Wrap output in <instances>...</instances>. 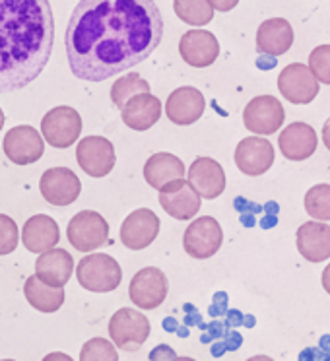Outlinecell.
Wrapping results in <instances>:
<instances>
[{
	"label": "cell",
	"instance_id": "23",
	"mask_svg": "<svg viewBox=\"0 0 330 361\" xmlns=\"http://www.w3.org/2000/svg\"><path fill=\"white\" fill-rule=\"evenodd\" d=\"M74 272V259L64 249H51L41 252L35 260V276L41 282L49 283L53 288H64Z\"/></svg>",
	"mask_w": 330,
	"mask_h": 361
},
{
	"label": "cell",
	"instance_id": "3",
	"mask_svg": "<svg viewBox=\"0 0 330 361\" xmlns=\"http://www.w3.org/2000/svg\"><path fill=\"white\" fill-rule=\"evenodd\" d=\"M76 278L84 290L94 291V293H107L121 286L123 270L113 257L103 255V252H94L80 260L76 267Z\"/></svg>",
	"mask_w": 330,
	"mask_h": 361
},
{
	"label": "cell",
	"instance_id": "12",
	"mask_svg": "<svg viewBox=\"0 0 330 361\" xmlns=\"http://www.w3.org/2000/svg\"><path fill=\"white\" fill-rule=\"evenodd\" d=\"M76 159L82 171L87 173L90 177L99 179L113 171L117 156L111 140L103 136H86L78 142Z\"/></svg>",
	"mask_w": 330,
	"mask_h": 361
},
{
	"label": "cell",
	"instance_id": "36",
	"mask_svg": "<svg viewBox=\"0 0 330 361\" xmlns=\"http://www.w3.org/2000/svg\"><path fill=\"white\" fill-rule=\"evenodd\" d=\"M210 4H212L214 10H218V12H229V10H233L239 4V0H208Z\"/></svg>",
	"mask_w": 330,
	"mask_h": 361
},
{
	"label": "cell",
	"instance_id": "30",
	"mask_svg": "<svg viewBox=\"0 0 330 361\" xmlns=\"http://www.w3.org/2000/svg\"><path fill=\"white\" fill-rule=\"evenodd\" d=\"M305 212L317 221H330V185H314L307 190Z\"/></svg>",
	"mask_w": 330,
	"mask_h": 361
},
{
	"label": "cell",
	"instance_id": "27",
	"mask_svg": "<svg viewBox=\"0 0 330 361\" xmlns=\"http://www.w3.org/2000/svg\"><path fill=\"white\" fill-rule=\"evenodd\" d=\"M24 295L28 303L41 313H55L64 303L63 288H53L49 283L41 282L35 274L25 280Z\"/></svg>",
	"mask_w": 330,
	"mask_h": 361
},
{
	"label": "cell",
	"instance_id": "34",
	"mask_svg": "<svg viewBox=\"0 0 330 361\" xmlns=\"http://www.w3.org/2000/svg\"><path fill=\"white\" fill-rule=\"evenodd\" d=\"M177 360V353L171 345L159 344L156 345L152 352H149V361H175Z\"/></svg>",
	"mask_w": 330,
	"mask_h": 361
},
{
	"label": "cell",
	"instance_id": "22",
	"mask_svg": "<svg viewBox=\"0 0 330 361\" xmlns=\"http://www.w3.org/2000/svg\"><path fill=\"white\" fill-rule=\"evenodd\" d=\"M59 241H61L59 224L45 214L32 216L22 228V243L28 251L35 255L55 249Z\"/></svg>",
	"mask_w": 330,
	"mask_h": 361
},
{
	"label": "cell",
	"instance_id": "28",
	"mask_svg": "<svg viewBox=\"0 0 330 361\" xmlns=\"http://www.w3.org/2000/svg\"><path fill=\"white\" fill-rule=\"evenodd\" d=\"M177 18L189 25H206L214 20V8L208 0H173Z\"/></svg>",
	"mask_w": 330,
	"mask_h": 361
},
{
	"label": "cell",
	"instance_id": "21",
	"mask_svg": "<svg viewBox=\"0 0 330 361\" xmlns=\"http://www.w3.org/2000/svg\"><path fill=\"white\" fill-rule=\"evenodd\" d=\"M295 245L301 257L309 262H322L330 259V226L324 221H305L298 229Z\"/></svg>",
	"mask_w": 330,
	"mask_h": 361
},
{
	"label": "cell",
	"instance_id": "7",
	"mask_svg": "<svg viewBox=\"0 0 330 361\" xmlns=\"http://www.w3.org/2000/svg\"><path fill=\"white\" fill-rule=\"evenodd\" d=\"M41 134L53 148H71L82 134V117L68 105L55 107L41 121Z\"/></svg>",
	"mask_w": 330,
	"mask_h": 361
},
{
	"label": "cell",
	"instance_id": "33",
	"mask_svg": "<svg viewBox=\"0 0 330 361\" xmlns=\"http://www.w3.org/2000/svg\"><path fill=\"white\" fill-rule=\"evenodd\" d=\"M20 233L16 221L6 214H0V255H10L16 251Z\"/></svg>",
	"mask_w": 330,
	"mask_h": 361
},
{
	"label": "cell",
	"instance_id": "10",
	"mask_svg": "<svg viewBox=\"0 0 330 361\" xmlns=\"http://www.w3.org/2000/svg\"><path fill=\"white\" fill-rule=\"evenodd\" d=\"M2 149L12 164L32 165L45 154V138L30 125L14 126L4 136Z\"/></svg>",
	"mask_w": 330,
	"mask_h": 361
},
{
	"label": "cell",
	"instance_id": "38",
	"mask_svg": "<svg viewBox=\"0 0 330 361\" xmlns=\"http://www.w3.org/2000/svg\"><path fill=\"white\" fill-rule=\"evenodd\" d=\"M257 64H259V68H267V71H270V68H274L276 66V56L272 55H267V59L264 56H259V61H257Z\"/></svg>",
	"mask_w": 330,
	"mask_h": 361
},
{
	"label": "cell",
	"instance_id": "16",
	"mask_svg": "<svg viewBox=\"0 0 330 361\" xmlns=\"http://www.w3.org/2000/svg\"><path fill=\"white\" fill-rule=\"evenodd\" d=\"M159 235V218L149 208H138L125 218L121 226V241L130 251H142Z\"/></svg>",
	"mask_w": 330,
	"mask_h": 361
},
{
	"label": "cell",
	"instance_id": "25",
	"mask_svg": "<svg viewBox=\"0 0 330 361\" xmlns=\"http://www.w3.org/2000/svg\"><path fill=\"white\" fill-rule=\"evenodd\" d=\"M123 113V123L133 130H148L161 118V102L156 95L138 94L134 95L130 102L121 109Z\"/></svg>",
	"mask_w": 330,
	"mask_h": 361
},
{
	"label": "cell",
	"instance_id": "41",
	"mask_svg": "<svg viewBox=\"0 0 330 361\" xmlns=\"http://www.w3.org/2000/svg\"><path fill=\"white\" fill-rule=\"evenodd\" d=\"M322 288H324V291L330 295V262L329 267L322 270Z\"/></svg>",
	"mask_w": 330,
	"mask_h": 361
},
{
	"label": "cell",
	"instance_id": "13",
	"mask_svg": "<svg viewBox=\"0 0 330 361\" xmlns=\"http://www.w3.org/2000/svg\"><path fill=\"white\" fill-rule=\"evenodd\" d=\"M41 197L53 206H71L82 192L78 175L68 167H51L41 175Z\"/></svg>",
	"mask_w": 330,
	"mask_h": 361
},
{
	"label": "cell",
	"instance_id": "24",
	"mask_svg": "<svg viewBox=\"0 0 330 361\" xmlns=\"http://www.w3.org/2000/svg\"><path fill=\"white\" fill-rule=\"evenodd\" d=\"M293 45V27L283 18H270L259 25L257 49L262 55L280 56Z\"/></svg>",
	"mask_w": 330,
	"mask_h": 361
},
{
	"label": "cell",
	"instance_id": "17",
	"mask_svg": "<svg viewBox=\"0 0 330 361\" xmlns=\"http://www.w3.org/2000/svg\"><path fill=\"white\" fill-rule=\"evenodd\" d=\"M179 55L192 68L212 66L220 56V41L206 30H190L179 41Z\"/></svg>",
	"mask_w": 330,
	"mask_h": 361
},
{
	"label": "cell",
	"instance_id": "20",
	"mask_svg": "<svg viewBox=\"0 0 330 361\" xmlns=\"http://www.w3.org/2000/svg\"><path fill=\"white\" fill-rule=\"evenodd\" d=\"M189 183L200 197L214 200L226 190V171L212 157H197L189 167Z\"/></svg>",
	"mask_w": 330,
	"mask_h": 361
},
{
	"label": "cell",
	"instance_id": "48",
	"mask_svg": "<svg viewBox=\"0 0 330 361\" xmlns=\"http://www.w3.org/2000/svg\"><path fill=\"white\" fill-rule=\"evenodd\" d=\"M2 126H4V113L0 109V130H2Z\"/></svg>",
	"mask_w": 330,
	"mask_h": 361
},
{
	"label": "cell",
	"instance_id": "43",
	"mask_svg": "<svg viewBox=\"0 0 330 361\" xmlns=\"http://www.w3.org/2000/svg\"><path fill=\"white\" fill-rule=\"evenodd\" d=\"M241 224L245 228H252L255 226V216L252 214H241Z\"/></svg>",
	"mask_w": 330,
	"mask_h": 361
},
{
	"label": "cell",
	"instance_id": "50",
	"mask_svg": "<svg viewBox=\"0 0 330 361\" xmlns=\"http://www.w3.org/2000/svg\"><path fill=\"white\" fill-rule=\"evenodd\" d=\"M2 361H14V360H2Z\"/></svg>",
	"mask_w": 330,
	"mask_h": 361
},
{
	"label": "cell",
	"instance_id": "29",
	"mask_svg": "<svg viewBox=\"0 0 330 361\" xmlns=\"http://www.w3.org/2000/svg\"><path fill=\"white\" fill-rule=\"evenodd\" d=\"M149 84L146 80L142 78L140 74L136 72H130V74H125L113 84L111 87V102L117 109H123L126 103L133 99L134 95L138 94H148Z\"/></svg>",
	"mask_w": 330,
	"mask_h": 361
},
{
	"label": "cell",
	"instance_id": "35",
	"mask_svg": "<svg viewBox=\"0 0 330 361\" xmlns=\"http://www.w3.org/2000/svg\"><path fill=\"white\" fill-rule=\"evenodd\" d=\"M233 206H236L237 212H241V214H252L251 210H255V212H259V210H260L259 204H252V202H249L247 198H241V197L236 198Z\"/></svg>",
	"mask_w": 330,
	"mask_h": 361
},
{
	"label": "cell",
	"instance_id": "6",
	"mask_svg": "<svg viewBox=\"0 0 330 361\" xmlns=\"http://www.w3.org/2000/svg\"><path fill=\"white\" fill-rule=\"evenodd\" d=\"M221 243H224V231L218 220L212 216H202L190 221L189 228L183 233V249L190 259H212L220 251Z\"/></svg>",
	"mask_w": 330,
	"mask_h": 361
},
{
	"label": "cell",
	"instance_id": "2",
	"mask_svg": "<svg viewBox=\"0 0 330 361\" xmlns=\"http://www.w3.org/2000/svg\"><path fill=\"white\" fill-rule=\"evenodd\" d=\"M55 45L49 0H0V94L30 86Z\"/></svg>",
	"mask_w": 330,
	"mask_h": 361
},
{
	"label": "cell",
	"instance_id": "39",
	"mask_svg": "<svg viewBox=\"0 0 330 361\" xmlns=\"http://www.w3.org/2000/svg\"><path fill=\"white\" fill-rule=\"evenodd\" d=\"M41 361H74V360H72L71 355H66V353L63 352H53V353H49V355H45Z\"/></svg>",
	"mask_w": 330,
	"mask_h": 361
},
{
	"label": "cell",
	"instance_id": "42",
	"mask_svg": "<svg viewBox=\"0 0 330 361\" xmlns=\"http://www.w3.org/2000/svg\"><path fill=\"white\" fill-rule=\"evenodd\" d=\"M322 142H324L326 149H330V118L322 126Z\"/></svg>",
	"mask_w": 330,
	"mask_h": 361
},
{
	"label": "cell",
	"instance_id": "46",
	"mask_svg": "<svg viewBox=\"0 0 330 361\" xmlns=\"http://www.w3.org/2000/svg\"><path fill=\"white\" fill-rule=\"evenodd\" d=\"M319 361H330V352H322L319 348Z\"/></svg>",
	"mask_w": 330,
	"mask_h": 361
},
{
	"label": "cell",
	"instance_id": "45",
	"mask_svg": "<svg viewBox=\"0 0 330 361\" xmlns=\"http://www.w3.org/2000/svg\"><path fill=\"white\" fill-rule=\"evenodd\" d=\"M264 210H268V214H278V204H276V202H268V204L264 206Z\"/></svg>",
	"mask_w": 330,
	"mask_h": 361
},
{
	"label": "cell",
	"instance_id": "37",
	"mask_svg": "<svg viewBox=\"0 0 330 361\" xmlns=\"http://www.w3.org/2000/svg\"><path fill=\"white\" fill-rule=\"evenodd\" d=\"M299 361H319V348H307L299 355Z\"/></svg>",
	"mask_w": 330,
	"mask_h": 361
},
{
	"label": "cell",
	"instance_id": "40",
	"mask_svg": "<svg viewBox=\"0 0 330 361\" xmlns=\"http://www.w3.org/2000/svg\"><path fill=\"white\" fill-rule=\"evenodd\" d=\"M276 224H278V216H276V214H270V216L262 218V221H260V226L264 229H272Z\"/></svg>",
	"mask_w": 330,
	"mask_h": 361
},
{
	"label": "cell",
	"instance_id": "18",
	"mask_svg": "<svg viewBox=\"0 0 330 361\" xmlns=\"http://www.w3.org/2000/svg\"><path fill=\"white\" fill-rule=\"evenodd\" d=\"M206 99L200 90L192 86L177 87L173 94L167 97L165 115L173 125L187 126L197 123L204 115Z\"/></svg>",
	"mask_w": 330,
	"mask_h": 361
},
{
	"label": "cell",
	"instance_id": "8",
	"mask_svg": "<svg viewBox=\"0 0 330 361\" xmlns=\"http://www.w3.org/2000/svg\"><path fill=\"white\" fill-rule=\"evenodd\" d=\"M286 121V111L282 102L274 95H259L247 103L243 111L245 128L251 134L270 136L282 128Z\"/></svg>",
	"mask_w": 330,
	"mask_h": 361
},
{
	"label": "cell",
	"instance_id": "44",
	"mask_svg": "<svg viewBox=\"0 0 330 361\" xmlns=\"http://www.w3.org/2000/svg\"><path fill=\"white\" fill-rule=\"evenodd\" d=\"M319 348H321L322 352H330V336H322Z\"/></svg>",
	"mask_w": 330,
	"mask_h": 361
},
{
	"label": "cell",
	"instance_id": "4",
	"mask_svg": "<svg viewBox=\"0 0 330 361\" xmlns=\"http://www.w3.org/2000/svg\"><path fill=\"white\" fill-rule=\"evenodd\" d=\"M109 336L118 350L136 352L149 336V321L146 314L136 309L123 307L111 317Z\"/></svg>",
	"mask_w": 330,
	"mask_h": 361
},
{
	"label": "cell",
	"instance_id": "49",
	"mask_svg": "<svg viewBox=\"0 0 330 361\" xmlns=\"http://www.w3.org/2000/svg\"><path fill=\"white\" fill-rule=\"evenodd\" d=\"M175 361H197V360H192V357H177Z\"/></svg>",
	"mask_w": 330,
	"mask_h": 361
},
{
	"label": "cell",
	"instance_id": "31",
	"mask_svg": "<svg viewBox=\"0 0 330 361\" xmlns=\"http://www.w3.org/2000/svg\"><path fill=\"white\" fill-rule=\"evenodd\" d=\"M80 361H118L117 348L105 338H92L82 345Z\"/></svg>",
	"mask_w": 330,
	"mask_h": 361
},
{
	"label": "cell",
	"instance_id": "14",
	"mask_svg": "<svg viewBox=\"0 0 330 361\" xmlns=\"http://www.w3.org/2000/svg\"><path fill=\"white\" fill-rule=\"evenodd\" d=\"M159 204L171 218L179 221L192 220L200 212L202 197L192 189L189 180L177 179L159 190Z\"/></svg>",
	"mask_w": 330,
	"mask_h": 361
},
{
	"label": "cell",
	"instance_id": "11",
	"mask_svg": "<svg viewBox=\"0 0 330 361\" xmlns=\"http://www.w3.org/2000/svg\"><path fill=\"white\" fill-rule=\"evenodd\" d=\"M169 283L165 274L156 267H146L138 270L130 280L128 295L134 305L144 311H152L161 305L167 298Z\"/></svg>",
	"mask_w": 330,
	"mask_h": 361
},
{
	"label": "cell",
	"instance_id": "47",
	"mask_svg": "<svg viewBox=\"0 0 330 361\" xmlns=\"http://www.w3.org/2000/svg\"><path fill=\"white\" fill-rule=\"evenodd\" d=\"M247 361H274L272 357H268V355H255V357H251V360Z\"/></svg>",
	"mask_w": 330,
	"mask_h": 361
},
{
	"label": "cell",
	"instance_id": "15",
	"mask_svg": "<svg viewBox=\"0 0 330 361\" xmlns=\"http://www.w3.org/2000/svg\"><path fill=\"white\" fill-rule=\"evenodd\" d=\"M237 169L249 177H260L274 165V146L264 136H249L237 144Z\"/></svg>",
	"mask_w": 330,
	"mask_h": 361
},
{
	"label": "cell",
	"instance_id": "32",
	"mask_svg": "<svg viewBox=\"0 0 330 361\" xmlns=\"http://www.w3.org/2000/svg\"><path fill=\"white\" fill-rule=\"evenodd\" d=\"M309 68L319 82L330 86V45H319L311 51Z\"/></svg>",
	"mask_w": 330,
	"mask_h": 361
},
{
	"label": "cell",
	"instance_id": "9",
	"mask_svg": "<svg viewBox=\"0 0 330 361\" xmlns=\"http://www.w3.org/2000/svg\"><path fill=\"white\" fill-rule=\"evenodd\" d=\"M278 90L293 105H307L319 95V80L307 64L291 63L278 74Z\"/></svg>",
	"mask_w": 330,
	"mask_h": 361
},
{
	"label": "cell",
	"instance_id": "26",
	"mask_svg": "<svg viewBox=\"0 0 330 361\" xmlns=\"http://www.w3.org/2000/svg\"><path fill=\"white\" fill-rule=\"evenodd\" d=\"M185 164L173 154L167 152H159L154 156L148 157V161L144 165V179L152 189L161 190L167 187L169 183L185 177Z\"/></svg>",
	"mask_w": 330,
	"mask_h": 361
},
{
	"label": "cell",
	"instance_id": "19",
	"mask_svg": "<svg viewBox=\"0 0 330 361\" xmlns=\"http://www.w3.org/2000/svg\"><path fill=\"white\" fill-rule=\"evenodd\" d=\"M278 146L286 159L290 161H305L313 156L319 146V138L311 125L307 123H291L278 136Z\"/></svg>",
	"mask_w": 330,
	"mask_h": 361
},
{
	"label": "cell",
	"instance_id": "1",
	"mask_svg": "<svg viewBox=\"0 0 330 361\" xmlns=\"http://www.w3.org/2000/svg\"><path fill=\"white\" fill-rule=\"evenodd\" d=\"M164 39L156 0H80L64 45L72 74L103 82L146 61Z\"/></svg>",
	"mask_w": 330,
	"mask_h": 361
},
{
	"label": "cell",
	"instance_id": "5",
	"mask_svg": "<svg viewBox=\"0 0 330 361\" xmlns=\"http://www.w3.org/2000/svg\"><path fill=\"white\" fill-rule=\"evenodd\" d=\"M66 235L76 251L92 252L109 245V224L99 212L82 210L68 221Z\"/></svg>",
	"mask_w": 330,
	"mask_h": 361
}]
</instances>
